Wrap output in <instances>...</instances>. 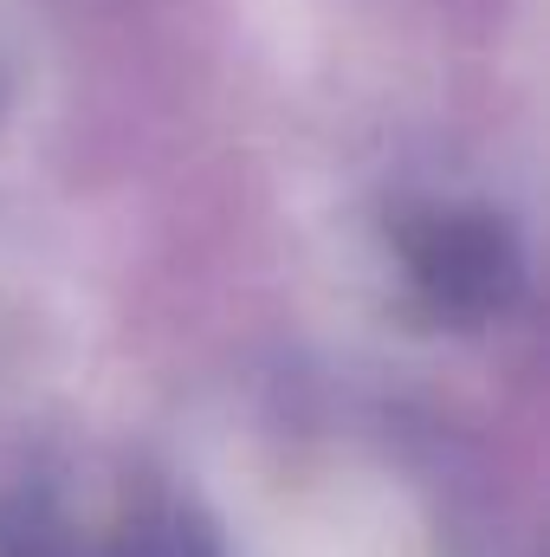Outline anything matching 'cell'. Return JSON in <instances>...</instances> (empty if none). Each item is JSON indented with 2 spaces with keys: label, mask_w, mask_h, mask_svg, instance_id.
I'll return each mask as SVG.
<instances>
[{
  "label": "cell",
  "mask_w": 550,
  "mask_h": 557,
  "mask_svg": "<svg viewBox=\"0 0 550 557\" xmlns=\"http://www.w3.org/2000/svg\"><path fill=\"white\" fill-rule=\"evenodd\" d=\"M0 557H85L72 552V545H59V539H33V532H20V539H0ZM91 557H214L201 539H188L182 525H162V519H149V525H130L111 552H91Z\"/></svg>",
  "instance_id": "7a4b0ae2"
},
{
  "label": "cell",
  "mask_w": 550,
  "mask_h": 557,
  "mask_svg": "<svg viewBox=\"0 0 550 557\" xmlns=\"http://www.w3.org/2000/svg\"><path fill=\"white\" fill-rule=\"evenodd\" d=\"M409 285L447 324H492L525 292V253L486 208H421L396 227Z\"/></svg>",
  "instance_id": "6da1fadb"
}]
</instances>
